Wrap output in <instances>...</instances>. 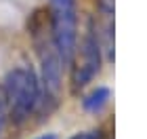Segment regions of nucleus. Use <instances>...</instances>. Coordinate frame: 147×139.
I'll return each instance as SVG.
<instances>
[{
    "label": "nucleus",
    "instance_id": "f257e3e1",
    "mask_svg": "<svg viewBox=\"0 0 147 139\" xmlns=\"http://www.w3.org/2000/svg\"><path fill=\"white\" fill-rule=\"evenodd\" d=\"M4 95L9 112L15 122H23L34 114L40 103V84L38 78L28 68H15L4 78Z\"/></svg>",
    "mask_w": 147,
    "mask_h": 139
},
{
    "label": "nucleus",
    "instance_id": "f03ea898",
    "mask_svg": "<svg viewBox=\"0 0 147 139\" xmlns=\"http://www.w3.org/2000/svg\"><path fill=\"white\" fill-rule=\"evenodd\" d=\"M53 11V42L63 63H69L76 53V4L74 0H51Z\"/></svg>",
    "mask_w": 147,
    "mask_h": 139
},
{
    "label": "nucleus",
    "instance_id": "7ed1b4c3",
    "mask_svg": "<svg viewBox=\"0 0 147 139\" xmlns=\"http://www.w3.org/2000/svg\"><path fill=\"white\" fill-rule=\"evenodd\" d=\"M38 53H40V63H42V84L44 93L49 97H55L61 89V68L63 61L55 49V42L42 40L38 42Z\"/></svg>",
    "mask_w": 147,
    "mask_h": 139
},
{
    "label": "nucleus",
    "instance_id": "20e7f679",
    "mask_svg": "<svg viewBox=\"0 0 147 139\" xmlns=\"http://www.w3.org/2000/svg\"><path fill=\"white\" fill-rule=\"evenodd\" d=\"M99 63H101V57H99V44H97V38L88 34L84 42V61L82 65L74 72V84L76 87H84L88 84L92 78L97 76L99 72Z\"/></svg>",
    "mask_w": 147,
    "mask_h": 139
},
{
    "label": "nucleus",
    "instance_id": "39448f33",
    "mask_svg": "<svg viewBox=\"0 0 147 139\" xmlns=\"http://www.w3.org/2000/svg\"><path fill=\"white\" fill-rule=\"evenodd\" d=\"M107 99H109V91L105 87H99L97 91H92L90 95L84 99V108L88 112H99L105 103H107Z\"/></svg>",
    "mask_w": 147,
    "mask_h": 139
},
{
    "label": "nucleus",
    "instance_id": "423d86ee",
    "mask_svg": "<svg viewBox=\"0 0 147 139\" xmlns=\"http://www.w3.org/2000/svg\"><path fill=\"white\" fill-rule=\"evenodd\" d=\"M6 114H9V103H6V95H4V91L0 89V135H2L4 124H6Z\"/></svg>",
    "mask_w": 147,
    "mask_h": 139
},
{
    "label": "nucleus",
    "instance_id": "0eeeda50",
    "mask_svg": "<svg viewBox=\"0 0 147 139\" xmlns=\"http://www.w3.org/2000/svg\"><path fill=\"white\" fill-rule=\"evenodd\" d=\"M71 139H101V135H99V131H84V133L74 135Z\"/></svg>",
    "mask_w": 147,
    "mask_h": 139
},
{
    "label": "nucleus",
    "instance_id": "6e6552de",
    "mask_svg": "<svg viewBox=\"0 0 147 139\" xmlns=\"http://www.w3.org/2000/svg\"><path fill=\"white\" fill-rule=\"evenodd\" d=\"M101 9L105 13H111L113 11V0H101Z\"/></svg>",
    "mask_w": 147,
    "mask_h": 139
},
{
    "label": "nucleus",
    "instance_id": "1a4fd4ad",
    "mask_svg": "<svg viewBox=\"0 0 147 139\" xmlns=\"http://www.w3.org/2000/svg\"><path fill=\"white\" fill-rule=\"evenodd\" d=\"M38 139H57L55 135H42V137H38Z\"/></svg>",
    "mask_w": 147,
    "mask_h": 139
}]
</instances>
